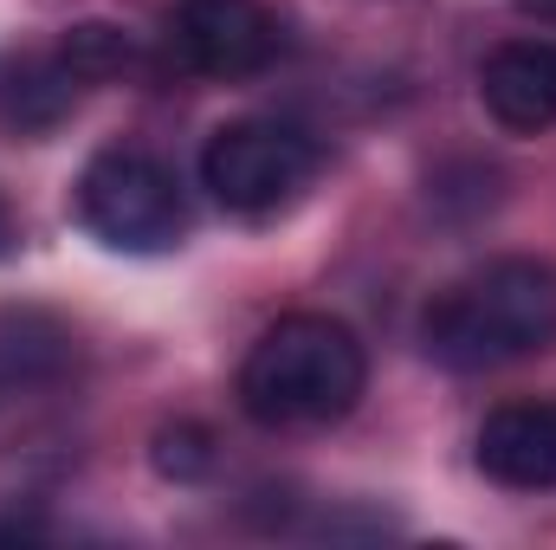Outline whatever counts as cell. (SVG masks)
<instances>
[{"label":"cell","instance_id":"1","mask_svg":"<svg viewBox=\"0 0 556 550\" xmlns=\"http://www.w3.org/2000/svg\"><path fill=\"white\" fill-rule=\"evenodd\" d=\"M556 343V266L544 260H492L446 285L420 317V350L453 376H485L525 363Z\"/></svg>","mask_w":556,"mask_h":550},{"label":"cell","instance_id":"2","mask_svg":"<svg viewBox=\"0 0 556 550\" xmlns=\"http://www.w3.org/2000/svg\"><path fill=\"white\" fill-rule=\"evenodd\" d=\"M369 357L343 317L291 311L260 330V343L240 363V409L260 427H330L363 402Z\"/></svg>","mask_w":556,"mask_h":550},{"label":"cell","instance_id":"3","mask_svg":"<svg viewBox=\"0 0 556 550\" xmlns=\"http://www.w3.org/2000/svg\"><path fill=\"white\" fill-rule=\"evenodd\" d=\"M78 221L117 253H168L188 234V201L155 155L98 149L78 175Z\"/></svg>","mask_w":556,"mask_h":550},{"label":"cell","instance_id":"4","mask_svg":"<svg viewBox=\"0 0 556 550\" xmlns=\"http://www.w3.org/2000/svg\"><path fill=\"white\" fill-rule=\"evenodd\" d=\"M311 175H317V142L273 117L220 124L201 149V188L227 214H247V221L291 208L311 188Z\"/></svg>","mask_w":556,"mask_h":550},{"label":"cell","instance_id":"5","mask_svg":"<svg viewBox=\"0 0 556 550\" xmlns=\"http://www.w3.org/2000/svg\"><path fill=\"white\" fill-rule=\"evenodd\" d=\"M168 59L194 78L240 85L285 52V26L266 0H181L168 13Z\"/></svg>","mask_w":556,"mask_h":550},{"label":"cell","instance_id":"6","mask_svg":"<svg viewBox=\"0 0 556 550\" xmlns=\"http://www.w3.org/2000/svg\"><path fill=\"white\" fill-rule=\"evenodd\" d=\"M78 376V330L39 304H0V421Z\"/></svg>","mask_w":556,"mask_h":550},{"label":"cell","instance_id":"7","mask_svg":"<svg viewBox=\"0 0 556 550\" xmlns=\"http://www.w3.org/2000/svg\"><path fill=\"white\" fill-rule=\"evenodd\" d=\"M479 104L511 137L556 130V39H511L479 65Z\"/></svg>","mask_w":556,"mask_h":550},{"label":"cell","instance_id":"8","mask_svg":"<svg viewBox=\"0 0 556 550\" xmlns=\"http://www.w3.org/2000/svg\"><path fill=\"white\" fill-rule=\"evenodd\" d=\"M479 473L492 486L511 492H556V402H505L485 414L479 447H472Z\"/></svg>","mask_w":556,"mask_h":550},{"label":"cell","instance_id":"9","mask_svg":"<svg viewBox=\"0 0 556 550\" xmlns=\"http://www.w3.org/2000/svg\"><path fill=\"white\" fill-rule=\"evenodd\" d=\"M59 52H65V65H72L85 85L117 78V72H130V65H137L130 33H117V26H104V20H78V26L59 39Z\"/></svg>","mask_w":556,"mask_h":550},{"label":"cell","instance_id":"10","mask_svg":"<svg viewBox=\"0 0 556 550\" xmlns=\"http://www.w3.org/2000/svg\"><path fill=\"white\" fill-rule=\"evenodd\" d=\"M155 473H168V479H201V473H214V434L194 427V421L162 427V434H155Z\"/></svg>","mask_w":556,"mask_h":550},{"label":"cell","instance_id":"11","mask_svg":"<svg viewBox=\"0 0 556 550\" xmlns=\"http://www.w3.org/2000/svg\"><path fill=\"white\" fill-rule=\"evenodd\" d=\"M33 538H46L39 518H0V545H33Z\"/></svg>","mask_w":556,"mask_h":550},{"label":"cell","instance_id":"12","mask_svg":"<svg viewBox=\"0 0 556 550\" xmlns=\"http://www.w3.org/2000/svg\"><path fill=\"white\" fill-rule=\"evenodd\" d=\"M525 20H544V26H556V0H511Z\"/></svg>","mask_w":556,"mask_h":550},{"label":"cell","instance_id":"13","mask_svg":"<svg viewBox=\"0 0 556 550\" xmlns=\"http://www.w3.org/2000/svg\"><path fill=\"white\" fill-rule=\"evenodd\" d=\"M13 247V221H7V208H0V253Z\"/></svg>","mask_w":556,"mask_h":550}]
</instances>
